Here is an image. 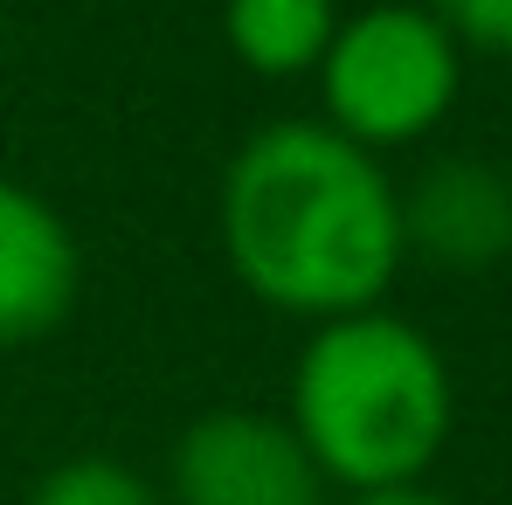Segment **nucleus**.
Wrapping results in <instances>:
<instances>
[{
    "instance_id": "1",
    "label": "nucleus",
    "mask_w": 512,
    "mask_h": 505,
    "mask_svg": "<svg viewBox=\"0 0 512 505\" xmlns=\"http://www.w3.org/2000/svg\"><path fill=\"white\" fill-rule=\"evenodd\" d=\"M215 229L256 305L312 326L374 312L409 263L402 187L319 118H277L229 153Z\"/></svg>"
},
{
    "instance_id": "2",
    "label": "nucleus",
    "mask_w": 512,
    "mask_h": 505,
    "mask_svg": "<svg viewBox=\"0 0 512 505\" xmlns=\"http://www.w3.org/2000/svg\"><path fill=\"white\" fill-rule=\"evenodd\" d=\"M284 422L333 492H402L423 485L457 429V381L423 326L374 305L312 326L291 367Z\"/></svg>"
},
{
    "instance_id": "3",
    "label": "nucleus",
    "mask_w": 512,
    "mask_h": 505,
    "mask_svg": "<svg viewBox=\"0 0 512 505\" xmlns=\"http://www.w3.org/2000/svg\"><path fill=\"white\" fill-rule=\"evenodd\" d=\"M319 125H333L360 153H402L457 111L464 90V49L423 0H374L340 14L319 70Z\"/></svg>"
},
{
    "instance_id": "4",
    "label": "nucleus",
    "mask_w": 512,
    "mask_h": 505,
    "mask_svg": "<svg viewBox=\"0 0 512 505\" xmlns=\"http://www.w3.org/2000/svg\"><path fill=\"white\" fill-rule=\"evenodd\" d=\"M167 505H333V485L270 409H208L167 457Z\"/></svg>"
},
{
    "instance_id": "5",
    "label": "nucleus",
    "mask_w": 512,
    "mask_h": 505,
    "mask_svg": "<svg viewBox=\"0 0 512 505\" xmlns=\"http://www.w3.org/2000/svg\"><path fill=\"white\" fill-rule=\"evenodd\" d=\"M402 243L450 277L499 270L512 256V173L485 153H436L402 187Z\"/></svg>"
},
{
    "instance_id": "6",
    "label": "nucleus",
    "mask_w": 512,
    "mask_h": 505,
    "mask_svg": "<svg viewBox=\"0 0 512 505\" xmlns=\"http://www.w3.org/2000/svg\"><path fill=\"white\" fill-rule=\"evenodd\" d=\"M84 250L63 208L0 173V353L35 346L77 312Z\"/></svg>"
},
{
    "instance_id": "7",
    "label": "nucleus",
    "mask_w": 512,
    "mask_h": 505,
    "mask_svg": "<svg viewBox=\"0 0 512 505\" xmlns=\"http://www.w3.org/2000/svg\"><path fill=\"white\" fill-rule=\"evenodd\" d=\"M340 28L333 0H222V35L256 77H312Z\"/></svg>"
},
{
    "instance_id": "8",
    "label": "nucleus",
    "mask_w": 512,
    "mask_h": 505,
    "mask_svg": "<svg viewBox=\"0 0 512 505\" xmlns=\"http://www.w3.org/2000/svg\"><path fill=\"white\" fill-rule=\"evenodd\" d=\"M28 505H167V492L118 457H63L35 478Z\"/></svg>"
},
{
    "instance_id": "9",
    "label": "nucleus",
    "mask_w": 512,
    "mask_h": 505,
    "mask_svg": "<svg viewBox=\"0 0 512 505\" xmlns=\"http://www.w3.org/2000/svg\"><path fill=\"white\" fill-rule=\"evenodd\" d=\"M443 28L457 35L464 56H499L512 63V0H429Z\"/></svg>"
},
{
    "instance_id": "10",
    "label": "nucleus",
    "mask_w": 512,
    "mask_h": 505,
    "mask_svg": "<svg viewBox=\"0 0 512 505\" xmlns=\"http://www.w3.org/2000/svg\"><path fill=\"white\" fill-rule=\"evenodd\" d=\"M346 505H457V499H443L429 485H402V492H367V499H346Z\"/></svg>"
},
{
    "instance_id": "11",
    "label": "nucleus",
    "mask_w": 512,
    "mask_h": 505,
    "mask_svg": "<svg viewBox=\"0 0 512 505\" xmlns=\"http://www.w3.org/2000/svg\"><path fill=\"white\" fill-rule=\"evenodd\" d=\"M0 42H7V7H0Z\"/></svg>"
}]
</instances>
